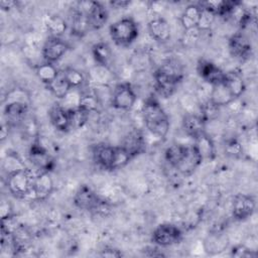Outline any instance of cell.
<instances>
[{
  "label": "cell",
  "mask_w": 258,
  "mask_h": 258,
  "mask_svg": "<svg viewBox=\"0 0 258 258\" xmlns=\"http://www.w3.org/2000/svg\"><path fill=\"white\" fill-rule=\"evenodd\" d=\"M86 8L90 28L93 30L101 29L109 19V13L107 8L98 1L89 2L88 7Z\"/></svg>",
  "instance_id": "2e32d148"
},
{
  "label": "cell",
  "mask_w": 258,
  "mask_h": 258,
  "mask_svg": "<svg viewBox=\"0 0 258 258\" xmlns=\"http://www.w3.org/2000/svg\"><path fill=\"white\" fill-rule=\"evenodd\" d=\"M215 17L216 16L213 13H211V12H209V11H207V10L202 8V15H201V19H200L198 28L202 29V30L209 29L211 27V25L213 24Z\"/></svg>",
  "instance_id": "74e56055"
},
{
  "label": "cell",
  "mask_w": 258,
  "mask_h": 258,
  "mask_svg": "<svg viewBox=\"0 0 258 258\" xmlns=\"http://www.w3.org/2000/svg\"><path fill=\"white\" fill-rule=\"evenodd\" d=\"M53 191V180L49 171H39L35 175L32 195L35 200L43 201Z\"/></svg>",
  "instance_id": "ac0fdd59"
},
{
  "label": "cell",
  "mask_w": 258,
  "mask_h": 258,
  "mask_svg": "<svg viewBox=\"0 0 258 258\" xmlns=\"http://www.w3.org/2000/svg\"><path fill=\"white\" fill-rule=\"evenodd\" d=\"M230 53L233 57L244 60L252 54V44L249 37L242 31L234 33L228 42Z\"/></svg>",
  "instance_id": "8fae6325"
},
{
  "label": "cell",
  "mask_w": 258,
  "mask_h": 258,
  "mask_svg": "<svg viewBox=\"0 0 258 258\" xmlns=\"http://www.w3.org/2000/svg\"><path fill=\"white\" fill-rule=\"evenodd\" d=\"M69 45L60 37L49 36L41 48V55L45 61L54 63L68 51Z\"/></svg>",
  "instance_id": "7c38bea8"
},
{
  "label": "cell",
  "mask_w": 258,
  "mask_h": 258,
  "mask_svg": "<svg viewBox=\"0 0 258 258\" xmlns=\"http://www.w3.org/2000/svg\"><path fill=\"white\" fill-rule=\"evenodd\" d=\"M141 115L146 129L151 134L159 138H164L167 135L170 126L169 119L155 98L149 97L145 100L141 109Z\"/></svg>",
  "instance_id": "6da1fadb"
},
{
  "label": "cell",
  "mask_w": 258,
  "mask_h": 258,
  "mask_svg": "<svg viewBox=\"0 0 258 258\" xmlns=\"http://www.w3.org/2000/svg\"><path fill=\"white\" fill-rule=\"evenodd\" d=\"M10 127L11 126L5 120H3L2 125H1V140L2 141L8 136V130H9Z\"/></svg>",
  "instance_id": "b9f144b4"
},
{
  "label": "cell",
  "mask_w": 258,
  "mask_h": 258,
  "mask_svg": "<svg viewBox=\"0 0 258 258\" xmlns=\"http://www.w3.org/2000/svg\"><path fill=\"white\" fill-rule=\"evenodd\" d=\"M235 100L236 98L233 96V94L230 92L228 87L223 82L212 86L209 101L217 107L220 108L222 106L229 105Z\"/></svg>",
  "instance_id": "cb8c5ba5"
},
{
  "label": "cell",
  "mask_w": 258,
  "mask_h": 258,
  "mask_svg": "<svg viewBox=\"0 0 258 258\" xmlns=\"http://www.w3.org/2000/svg\"><path fill=\"white\" fill-rule=\"evenodd\" d=\"M147 29L150 36L157 42H166L171 36L170 25L163 17L151 19L147 24Z\"/></svg>",
  "instance_id": "d6986e66"
},
{
  "label": "cell",
  "mask_w": 258,
  "mask_h": 258,
  "mask_svg": "<svg viewBox=\"0 0 258 258\" xmlns=\"http://www.w3.org/2000/svg\"><path fill=\"white\" fill-rule=\"evenodd\" d=\"M218 112H219V107H217L216 105L211 103L209 100L201 108V116L206 121L215 119L219 114Z\"/></svg>",
  "instance_id": "d590c367"
},
{
  "label": "cell",
  "mask_w": 258,
  "mask_h": 258,
  "mask_svg": "<svg viewBox=\"0 0 258 258\" xmlns=\"http://www.w3.org/2000/svg\"><path fill=\"white\" fill-rule=\"evenodd\" d=\"M207 121L201 116V114H186L182 118V129L185 134L192 139H196L200 135L206 132Z\"/></svg>",
  "instance_id": "44dd1931"
},
{
  "label": "cell",
  "mask_w": 258,
  "mask_h": 258,
  "mask_svg": "<svg viewBox=\"0 0 258 258\" xmlns=\"http://www.w3.org/2000/svg\"><path fill=\"white\" fill-rule=\"evenodd\" d=\"M183 233L179 227L169 223L159 224L151 234V241L160 247H169L180 243Z\"/></svg>",
  "instance_id": "52a82bcc"
},
{
  "label": "cell",
  "mask_w": 258,
  "mask_h": 258,
  "mask_svg": "<svg viewBox=\"0 0 258 258\" xmlns=\"http://www.w3.org/2000/svg\"><path fill=\"white\" fill-rule=\"evenodd\" d=\"M154 87L157 94L163 98L171 97L183 79L179 64L168 60L161 64L153 74Z\"/></svg>",
  "instance_id": "7a4b0ae2"
},
{
  "label": "cell",
  "mask_w": 258,
  "mask_h": 258,
  "mask_svg": "<svg viewBox=\"0 0 258 258\" xmlns=\"http://www.w3.org/2000/svg\"><path fill=\"white\" fill-rule=\"evenodd\" d=\"M189 145H184V144H179V143H174L169 145L164 152V157L165 160L172 166L176 167L179 162L183 159L185 156L187 150H188Z\"/></svg>",
  "instance_id": "f1b7e54d"
},
{
  "label": "cell",
  "mask_w": 258,
  "mask_h": 258,
  "mask_svg": "<svg viewBox=\"0 0 258 258\" xmlns=\"http://www.w3.org/2000/svg\"><path fill=\"white\" fill-rule=\"evenodd\" d=\"M28 104L22 101H8L4 107V120L11 126L22 124L27 117Z\"/></svg>",
  "instance_id": "5bb4252c"
},
{
  "label": "cell",
  "mask_w": 258,
  "mask_h": 258,
  "mask_svg": "<svg viewBox=\"0 0 258 258\" xmlns=\"http://www.w3.org/2000/svg\"><path fill=\"white\" fill-rule=\"evenodd\" d=\"M46 87L51 92V94L58 99H63L73 90L64 79L61 72L59 73L57 78Z\"/></svg>",
  "instance_id": "4dcf8cb0"
},
{
  "label": "cell",
  "mask_w": 258,
  "mask_h": 258,
  "mask_svg": "<svg viewBox=\"0 0 258 258\" xmlns=\"http://www.w3.org/2000/svg\"><path fill=\"white\" fill-rule=\"evenodd\" d=\"M28 159L39 171H49L53 168L54 161L48 150L36 139L28 151Z\"/></svg>",
  "instance_id": "9c48e42d"
},
{
  "label": "cell",
  "mask_w": 258,
  "mask_h": 258,
  "mask_svg": "<svg viewBox=\"0 0 258 258\" xmlns=\"http://www.w3.org/2000/svg\"><path fill=\"white\" fill-rule=\"evenodd\" d=\"M61 73L73 90L80 89L85 83V76L77 69L67 68Z\"/></svg>",
  "instance_id": "d6a6232c"
},
{
  "label": "cell",
  "mask_w": 258,
  "mask_h": 258,
  "mask_svg": "<svg viewBox=\"0 0 258 258\" xmlns=\"http://www.w3.org/2000/svg\"><path fill=\"white\" fill-rule=\"evenodd\" d=\"M195 147L201 155L203 161L213 160L216 156V148L213 139L205 132L194 139Z\"/></svg>",
  "instance_id": "d4e9b609"
},
{
  "label": "cell",
  "mask_w": 258,
  "mask_h": 258,
  "mask_svg": "<svg viewBox=\"0 0 258 258\" xmlns=\"http://www.w3.org/2000/svg\"><path fill=\"white\" fill-rule=\"evenodd\" d=\"M68 28V24L66 20L59 15H51L47 18L46 21V29L49 33V36L60 37Z\"/></svg>",
  "instance_id": "1f68e13d"
},
{
  "label": "cell",
  "mask_w": 258,
  "mask_h": 258,
  "mask_svg": "<svg viewBox=\"0 0 258 258\" xmlns=\"http://www.w3.org/2000/svg\"><path fill=\"white\" fill-rule=\"evenodd\" d=\"M133 159L134 157L142 154L146 150V142L142 131L139 129H132L124 137L120 145Z\"/></svg>",
  "instance_id": "4fadbf2b"
},
{
  "label": "cell",
  "mask_w": 258,
  "mask_h": 258,
  "mask_svg": "<svg viewBox=\"0 0 258 258\" xmlns=\"http://www.w3.org/2000/svg\"><path fill=\"white\" fill-rule=\"evenodd\" d=\"M101 257H110V258H119L123 256V253L115 248H105L99 254Z\"/></svg>",
  "instance_id": "60d3db41"
},
{
  "label": "cell",
  "mask_w": 258,
  "mask_h": 258,
  "mask_svg": "<svg viewBox=\"0 0 258 258\" xmlns=\"http://www.w3.org/2000/svg\"><path fill=\"white\" fill-rule=\"evenodd\" d=\"M130 1H124V0H117V1H112L110 4L115 7V8H126L128 5H130Z\"/></svg>",
  "instance_id": "7bdbcfd3"
},
{
  "label": "cell",
  "mask_w": 258,
  "mask_h": 258,
  "mask_svg": "<svg viewBox=\"0 0 258 258\" xmlns=\"http://www.w3.org/2000/svg\"><path fill=\"white\" fill-rule=\"evenodd\" d=\"M48 117L52 126L60 132H69L72 130L71 113L60 104H54L48 112Z\"/></svg>",
  "instance_id": "e0dca14e"
},
{
  "label": "cell",
  "mask_w": 258,
  "mask_h": 258,
  "mask_svg": "<svg viewBox=\"0 0 258 258\" xmlns=\"http://www.w3.org/2000/svg\"><path fill=\"white\" fill-rule=\"evenodd\" d=\"M223 83L228 87L233 96L237 99L241 97L246 89L245 81L241 75V73L237 71H230L225 73V78Z\"/></svg>",
  "instance_id": "4316f807"
},
{
  "label": "cell",
  "mask_w": 258,
  "mask_h": 258,
  "mask_svg": "<svg viewBox=\"0 0 258 258\" xmlns=\"http://www.w3.org/2000/svg\"><path fill=\"white\" fill-rule=\"evenodd\" d=\"M94 161L106 170H118L126 166L132 159L119 145L113 146L107 143L95 144L92 150Z\"/></svg>",
  "instance_id": "3957f363"
},
{
  "label": "cell",
  "mask_w": 258,
  "mask_h": 258,
  "mask_svg": "<svg viewBox=\"0 0 258 258\" xmlns=\"http://www.w3.org/2000/svg\"><path fill=\"white\" fill-rule=\"evenodd\" d=\"M229 246V238L225 234H210L204 241V249L208 255L215 256L226 251Z\"/></svg>",
  "instance_id": "7402d4cb"
},
{
  "label": "cell",
  "mask_w": 258,
  "mask_h": 258,
  "mask_svg": "<svg viewBox=\"0 0 258 258\" xmlns=\"http://www.w3.org/2000/svg\"><path fill=\"white\" fill-rule=\"evenodd\" d=\"M202 162L203 159L199 154L198 150L196 149L195 145L192 144L188 146V150L185 156L175 167V169L183 176H189L197 170V168L202 164Z\"/></svg>",
  "instance_id": "ffe728a7"
},
{
  "label": "cell",
  "mask_w": 258,
  "mask_h": 258,
  "mask_svg": "<svg viewBox=\"0 0 258 258\" xmlns=\"http://www.w3.org/2000/svg\"><path fill=\"white\" fill-rule=\"evenodd\" d=\"M99 106H100V103H99L98 99L96 98V96L93 94V92L81 94L78 107L82 108L83 110H85L89 113H92V112L97 111Z\"/></svg>",
  "instance_id": "836d02e7"
},
{
  "label": "cell",
  "mask_w": 258,
  "mask_h": 258,
  "mask_svg": "<svg viewBox=\"0 0 258 258\" xmlns=\"http://www.w3.org/2000/svg\"><path fill=\"white\" fill-rule=\"evenodd\" d=\"M14 214L11 204L8 201H3L1 204V221H7L13 219Z\"/></svg>",
  "instance_id": "ab89813d"
},
{
  "label": "cell",
  "mask_w": 258,
  "mask_h": 258,
  "mask_svg": "<svg viewBox=\"0 0 258 258\" xmlns=\"http://www.w3.org/2000/svg\"><path fill=\"white\" fill-rule=\"evenodd\" d=\"M87 11L84 9L74 10L71 17V30L76 36H83L90 30Z\"/></svg>",
  "instance_id": "484cf974"
},
{
  "label": "cell",
  "mask_w": 258,
  "mask_h": 258,
  "mask_svg": "<svg viewBox=\"0 0 258 258\" xmlns=\"http://www.w3.org/2000/svg\"><path fill=\"white\" fill-rule=\"evenodd\" d=\"M225 152L232 157H239L243 154V148L237 139H230L225 145Z\"/></svg>",
  "instance_id": "8d00e7d4"
},
{
  "label": "cell",
  "mask_w": 258,
  "mask_h": 258,
  "mask_svg": "<svg viewBox=\"0 0 258 258\" xmlns=\"http://www.w3.org/2000/svg\"><path fill=\"white\" fill-rule=\"evenodd\" d=\"M35 175L32 170L23 167L11 172H8L6 178V185L10 194L15 198L24 199L32 195Z\"/></svg>",
  "instance_id": "277c9868"
},
{
  "label": "cell",
  "mask_w": 258,
  "mask_h": 258,
  "mask_svg": "<svg viewBox=\"0 0 258 258\" xmlns=\"http://www.w3.org/2000/svg\"><path fill=\"white\" fill-rule=\"evenodd\" d=\"M137 100L136 93L129 83H120L112 90L111 106L119 110H130Z\"/></svg>",
  "instance_id": "ba28073f"
},
{
  "label": "cell",
  "mask_w": 258,
  "mask_h": 258,
  "mask_svg": "<svg viewBox=\"0 0 258 258\" xmlns=\"http://www.w3.org/2000/svg\"><path fill=\"white\" fill-rule=\"evenodd\" d=\"M92 54L95 61L103 69H109L112 60V50L107 42H97L92 47Z\"/></svg>",
  "instance_id": "83f0119b"
},
{
  "label": "cell",
  "mask_w": 258,
  "mask_h": 258,
  "mask_svg": "<svg viewBox=\"0 0 258 258\" xmlns=\"http://www.w3.org/2000/svg\"><path fill=\"white\" fill-rule=\"evenodd\" d=\"M71 113V122H72V129H79L83 127L86 122L88 121L90 113L83 110L80 107L75 109H69Z\"/></svg>",
  "instance_id": "e575fe53"
},
{
  "label": "cell",
  "mask_w": 258,
  "mask_h": 258,
  "mask_svg": "<svg viewBox=\"0 0 258 258\" xmlns=\"http://www.w3.org/2000/svg\"><path fill=\"white\" fill-rule=\"evenodd\" d=\"M197 72L201 79L211 86L222 83L225 78V72H223L217 64L207 59H200L198 61Z\"/></svg>",
  "instance_id": "9a60e30c"
},
{
  "label": "cell",
  "mask_w": 258,
  "mask_h": 258,
  "mask_svg": "<svg viewBox=\"0 0 258 258\" xmlns=\"http://www.w3.org/2000/svg\"><path fill=\"white\" fill-rule=\"evenodd\" d=\"M74 205L83 211L93 213H105L109 210L106 201L101 199L89 185L82 184L74 196Z\"/></svg>",
  "instance_id": "8992f818"
},
{
  "label": "cell",
  "mask_w": 258,
  "mask_h": 258,
  "mask_svg": "<svg viewBox=\"0 0 258 258\" xmlns=\"http://www.w3.org/2000/svg\"><path fill=\"white\" fill-rule=\"evenodd\" d=\"M202 15V8L199 4L187 5L181 15H180V24L185 31H189L198 28L200 19Z\"/></svg>",
  "instance_id": "603a6c76"
},
{
  "label": "cell",
  "mask_w": 258,
  "mask_h": 258,
  "mask_svg": "<svg viewBox=\"0 0 258 258\" xmlns=\"http://www.w3.org/2000/svg\"><path fill=\"white\" fill-rule=\"evenodd\" d=\"M109 34L116 45L129 46L138 37V24L131 17H123L110 25Z\"/></svg>",
  "instance_id": "5b68a950"
},
{
  "label": "cell",
  "mask_w": 258,
  "mask_h": 258,
  "mask_svg": "<svg viewBox=\"0 0 258 258\" xmlns=\"http://www.w3.org/2000/svg\"><path fill=\"white\" fill-rule=\"evenodd\" d=\"M256 209L254 197L246 194H238L232 203V216L237 221H245L250 218Z\"/></svg>",
  "instance_id": "30bf717a"
},
{
  "label": "cell",
  "mask_w": 258,
  "mask_h": 258,
  "mask_svg": "<svg viewBox=\"0 0 258 258\" xmlns=\"http://www.w3.org/2000/svg\"><path fill=\"white\" fill-rule=\"evenodd\" d=\"M231 255L234 257H255L257 253L244 245H238L233 247L231 250Z\"/></svg>",
  "instance_id": "f35d334b"
},
{
  "label": "cell",
  "mask_w": 258,
  "mask_h": 258,
  "mask_svg": "<svg viewBox=\"0 0 258 258\" xmlns=\"http://www.w3.org/2000/svg\"><path fill=\"white\" fill-rule=\"evenodd\" d=\"M59 73L60 72L51 62L44 61L35 67V74L37 78L40 80V82H42L46 86L52 83L57 78Z\"/></svg>",
  "instance_id": "f546056e"
}]
</instances>
